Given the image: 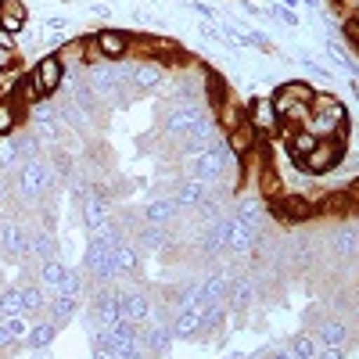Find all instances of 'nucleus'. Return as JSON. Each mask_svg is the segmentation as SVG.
Here are the masks:
<instances>
[{"label": "nucleus", "mask_w": 359, "mask_h": 359, "mask_svg": "<svg viewBox=\"0 0 359 359\" xmlns=\"http://www.w3.org/2000/svg\"><path fill=\"white\" fill-rule=\"evenodd\" d=\"M306 130H313L316 137H338V140H348V137H352V126H348L345 104H341L334 94H320V90H316L313 101H309Z\"/></svg>", "instance_id": "nucleus-1"}, {"label": "nucleus", "mask_w": 359, "mask_h": 359, "mask_svg": "<svg viewBox=\"0 0 359 359\" xmlns=\"http://www.w3.org/2000/svg\"><path fill=\"white\" fill-rule=\"evenodd\" d=\"M18 187H22L25 198H43L54 187V165L40 155H29L18 165Z\"/></svg>", "instance_id": "nucleus-2"}, {"label": "nucleus", "mask_w": 359, "mask_h": 359, "mask_svg": "<svg viewBox=\"0 0 359 359\" xmlns=\"http://www.w3.org/2000/svg\"><path fill=\"white\" fill-rule=\"evenodd\" d=\"M29 83H33V90H36L40 101L54 97L57 90H62V83H65V65H62V57H57V54L36 57V65L29 69Z\"/></svg>", "instance_id": "nucleus-3"}, {"label": "nucleus", "mask_w": 359, "mask_h": 359, "mask_svg": "<svg viewBox=\"0 0 359 359\" xmlns=\"http://www.w3.org/2000/svg\"><path fill=\"white\" fill-rule=\"evenodd\" d=\"M205 115H212V111H208V104H201V101H180V104H172L169 115H165V133H169L172 140H184Z\"/></svg>", "instance_id": "nucleus-4"}, {"label": "nucleus", "mask_w": 359, "mask_h": 359, "mask_svg": "<svg viewBox=\"0 0 359 359\" xmlns=\"http://www.w3.org/2000/svg\"><path fill=\"white\" fill-rule=\"evenodd\" d=\"M345 144H348V140H338V137H320V140H316V147L306 155L302 169H306L309 176H323V172H331V169L345 158Z\"/></svg>", "instance_id": "nucleus-5"}, {"label": "nucleus", "mask_w": 359, "mask_h": 359, "mask_svg": "<svg viewBox=\"0 0 359 359\" xmlns=\"http://www.w3.org/2000/svg\"><path fill=\"white\" fill-rule=\"evenodd\" d=\"M201 252H205V259L230 255V216H219L212 223H205V230H201Z\"/></svg>", "instance_id": "nucleus-6"}, {"label": "nucleus", "mask_w": 359, "mask_h": 359, "mask_svg": "<svg viewBox=\"0 0 359 359\" xmlns=\"http://www.w3.org/2000/svg\"><path fill=\"white\" fill-rule=\"evenodd\" d=\"M208 194H212V184H205V180H198V176H184L172 191V201H176L180 212H184V208L191 212V208H198Z\"/></svg>", "instance_id": "nucleus-7"}, {"label": "nucleus", "mask_w": 359, "mask_h": 359, "mask_svg": "<svg viewBox=\"0 0 359 359\" xmlns=\"http://www.w3.org/2000/svg\"><path fill=\"white\" fill-rule=\"evenodd\" d=\"M130 86L137 94H155V90L165 86V65L162 62H140L130 72Z\"/></svg>", "instance_id": "nucleus-8"}, {"label": "nucleus", "mask_w": 359, "mask_h": 359, "mask_svg": "<svg viewBox=\"0 0 359 359\" xmlns=\"http://www.w3.org/2000/svg\"><path fill=\"white\" fill-rule=\"evenodd\" d=\"M101 54H104V62H126V54H130V33L126 29H97L94 33Z\"/></svg>", "instance_id": "nucleus-9"}, {"label": "nucleus", "mask_w": 359, "mask_h": 359, "mask_svg": "<svg viewBox=\"0 0 359 359\" xmlns=\"http://www.w3.org/2000/svg\"><path fill=\"white\" fill-rule=\"evenodd\" d=\"M248 126L259 133V137H273L277 130H280V118H277V111H273V104H269V97H255L252 104H248Z\"/></svg>", "instance_id": "nucleus-10"}, {"label": "nucleus", "mask_w": 359, "mask_h": 359, "mask_svg": "<svg viewBox=\"0 0 359 359\" xmlns=\"http://www.w3.org/2000/svg\"><path fill=\"white\" fill-rule=\"evenodd\" d=\"M273 205L284 223H302L316 212V201H309L306 194H280V198H273Z\"/></svg>", "instance_id": "nucleus-11"}, {"label": "nucleus", "mask_w": 359, "mask_h": 359, "mask_svg": "<svg viewBox=\"0 0 359 359\" xmlns=\"http://www.w3.org/2000/svg\"><path fill=\"white\" fill-rule=\"evenodd\" d=\"M223 144H226V151L237 158V162H241L245 155H252L255 151V147H259V133L248 126V118H245V123L241 126H237V130H230V133H223Z\"/></svg>", "instance_id": "nucleus-12"}, {"label": "nucleus", "mask_w": 359, "mask_h": 359, "mask_svg": "<svg viewBox=\"0 0 359 359\" xmlns=\"http://www.w3.org/2000/svg\"><path fill=\"white\" fill-rule=\"evenodd\" d=\"M259 245V226L245 223L241 216H230V255H248Z\"/></svg>", "instance_id": "nucleus-13"}, {"label": "nucleus", "mask_w": 359, "mask_h": 359, "mask_svg": "<svg viewBox=\"0 0 359 359\" xmlns=\"http://www.w3.org/2000/svg\"><path fill=\"white\" fill-rule=\"evenodd\" d=\"M252 302H255V280L252 277H230V284H226V306L237 309V313H245Z\"/></svg>", "instance_id": "nucleus-14"}, {"label": "nucleus", "mask_w": 359, "mask_h": 359, "mask_svg": "<svg viewBox=\"0 0 359 359\" xmlns=\"http://www.w3.org/2000/svg\"><path fill=\"white\" fill-rule=\"evenodd\" d=\"M176 216H180V208L172 198H151L144 205V223H151V226H169Z\"/></svg>", "instance_id": "nucleus-15"}, {"label": "nucleus", "mask_w": 359, "mask_h": 359, "mask_svg": "<svg viewBox=\"0 0 359 359\" xmlns=\"http://www.w3.org/2000/svg\"><path fill=\"white\" fill-rule=\"evenodd\" d=\"M111 219V208H108V201L101 198V194H86L83 198V223H86V230L94 233L97 226H104Z\"/></svg>", "instance_id": "nucleus-16"}, {"label": "nucleus", "mask_w": 359, "mask_h": 359, "mask_svg": "<svg viewBox=\"0 0 359 359\" xmlns=\"http://www.w3.org/2000/svg\"><path fill=\"white\" fill-rule=\"evenodd\" d=\"M123 313H126V320L137 323V327H144L147 320L155 316V313H151V298H147L144 291H130V294H123Z\"/></svg>", "instance_id": "nucleus-17"}, {"label": "nucleus", "mask_w": 359, "mask_h": 359, "mask_svg": "<svg viewBox=\"0 0 359 359\" xmlns=\"http://www.w3.org/2000/svg\"><path fill=\"white\" fill-rule=\"evenodd\" d=\"M25 22H29V11L22 0H4V8H0V29H8V33L22 36L25 33Z\"/></svg>", "instance_id": "nucleus-18"}, {"label": "nucleus", "mask_w": 359, "mask_h": 359, "mask_svg": "<svg viewBox=\"0 0 359 359\" xmlns=\"http://www.w3.org/2000/svg\"><path fill=\"white\" fill-rule=\"evenodd\" d=\"M226 284H230L226 273H208V277L198 284L201 302H205V306H223V302H226Z\"/></svg>", "instance_id": "nucleus-19"}, {"label": "nucleus", "mask_w": 359, "mask_h": 359, "mask_svg": "<svg viewBox=\"0 0 359 359\" xmlns=\"http://www.w3.org/2000/svg\"><path fill=\"white\" fill-rule=\"evenodd\" d=\"M137 266H140L137 248H133V245H126V241H118V245H115V255H111V269H115V277H130V273H137Z\"/></svg>", "instance_id": "nucleus-20"}, {"label": "nucleus", "mask_w": 359, "mask_h": 359, "mask_svg": "<svg viewBox=\"0 0 359 359\" xmlns=\"http://www.w3.org/2000/svg\"><path fill=\"white\" fill-rule=\"evenodd\" d=\"M331 252H334V259H355L359 255V241H355L352 226H338L331 233Z\"/></svg>", "instance_id": "nucleus-21"}, {"label": "nucleus", "mask_w": 359, "mask_h": 359, "mask_svg": "<svg viewBox=\"0 0 359 359\" xmlns=\"http://www.w3.org/2000/svg\"><path fill=\"white\" fill-rule=\"evenodd\" d=\"M241 123H245V108L237 104L233 97H226V101L216 108V126H219L223 133H230V130H237Z\"/></svg>", "instance_id": "nucleus-22"}, {"label": "nucleus", "mask_w": 359, "mask_h": 359, "mask_svg": "<svg viewBox=\"0 0 359 359\" xmlns=\"http://www.w3.org/2000/svg\"><path fill=\"white\" fill-rule=\"evenodd\" d=\"M54 338H57V327H54L50 320H43V323H33V327H29L25 345L33 348V352H43V348H50V345H54Z\"/></svg>", "instance_id": "nucleus-23"}, {"label": "nucleus", "mask_w": 359, "mask_h": 359, "mask_svg": "<svg viewBox=\"0 0 359 359\" xmlns=\"http://www.w3.org/2000/svg\"><path fill=\"white\" fill-rule=\"evenodd\" d=\"M316 341H320V345L345 348V341H348V327H345L341 320H323V323H320V331H316Z\"/></svg>", "instance_id": "nucleus-24"}, {"label": "nucleus", "mask_w": 359, "mask_h": 359, "mask_svg": "<svg viewBox=\"0 0 359 359\" xmlns=\"http://www.w3.org/2000/svg\"><path fill=\"white\" fill-rule=\"evenodd\" d=\"M8 316H25V298H22V287H8L0 294V320Z\"/></svg>", "instance_id": "nucleus-25"}, {"label": "nucleus", "mask_w": 359, "mask_h": 359, "mask_svg": "<svg viewBox=\"0 0 359 359\" xmlns=\"http://www.w3.org/2000/svg\"><path fill=\"white\" fill-rule=\"evenodd\" d=\"M22 123V111L11 97H0V137H11L15 126Z\"/></svg>", "instance_id": "nucleus-26"}, {"label": "nucleus", "mask_w": 359, "mask_h": 359, "mask_svg": "<svg viewBox=\"0 0 359 359\" xmlns=\"http://www.w3.org/2000/svg\"><path fill=\"white\" fill-rule=\"evenodd\" d=\"M287 352H291L294 359H316V355H320V341H316V334H298V338L287 345Z\"/></svg>", "instance_id": "nucleus-27"}, {"label": "nucleus", "mask_w": 359, "mask_h": 359, "mask_svg": "<svg viewBox=\"0 0 359 359\" xmlns=\"http://www.w3.org/2000/svg\"><path fill=\"white\" fill-rule=\"evenodd\" d=\"M233 216H241L245 223H252V226H262V205L255 201V198H237V212Z\"/></svg>", "instance_id": "nucleus-28"}, {"label": "nucleus", "mask_w": 359, "mask_h": 359, "mask_svg": "<svg viewBox=\"0 0 359 359\" xmlns=\"http://www.w3.org/2000/svg\"><path fill=\"white\" fill-rule=\"evenodd\" d=\"M140 241H144L147 248H169V245H172V237H169L165 226H151V223H147V226L140 230Z\"/></svg>", "instance_id": "nucleus-29"}, {"label": "nucleus", "mask_w": 359, "mask_h": 359, "mask_svg": "<svg viewBox=\"0 0 359 359\" xmlns=\"http://www.w3.org/2000/svg\"><path fill=\"white\" fill-rule=\"evenodd\" d=\"M259 184H262V198H266V201H269V198H280V176L269 169V165L259 169Z\"/></svg>", "instance_id": "nucleus-30"}, {"label": "nucleus", "mask_w": 359, "mask_h": 359, "mask_svg": "<svg viewBox=\"0 0 359 359\" xmlns=\"http://www.w3.org/2000/svg\"><path fill=\"white\" fill-rule=\"evenodd\" d=\"M40 277H43V284H47V287H54L57 280L65 277V266H62V259H57V255H54V259H43V266H40Z\"/></svg>", "instance_id": "nucleus-31"}, {"label": "nucleus", "mask_w": 359, "mask_h": 359, "mask_svg": "<svg viewBox=\"0 0 359 359\" xmlns=\"http://www.w3.org/2000/svg\"><path fill=\"white\" fill-rule=\"evenodd\" d=\"M57 57H62V65H65V69H69V65H83V36H79V40H69V43H62Z\"/></svg>", "instance_id": "nucleus-32"}, {"label": "nucleus", "mask_w": 359, "mask_h": 359, "mask_svg": "<svg viewBox=\"0 0 359 359\" xmlns=\"http://www.w3.org/2000/svg\"><path fill=\"white\" fill-rule=\"evenodd\" d=\"M104 62V54H101V47H97V40H94V33H86L83 36V65H101Z\"/></svg>", "instance_id": "nucleus-33"}, {"label": "nucleus", "mask_w": 359, "mask_h": 359, "mask_svg": "<svg viewBox=\"0 0 359 359\" xmlns=\"http://www.w3.org/2000/svg\"><path fill=\"white\" fill-rule=\"evenodd\" d=\"M341 36H345V43H348L352 50H359V15H345V22H341Z\"/></svg>", "instance_id": "nucleus-34"}, {"label": "nucleus", "mask_w": 359, "mask_h": 359, "mask_svg": "<svg viewBox=\"0 0 359 359\" xmlns=\"http://www.w3.org/2000/svg\"><path fill=\"white\" fill-rule=\"evenodd\" d=\"M284 90H287V94L294 97V101H313V94H316V86H309L306 79H294V83H284Z\"/></svg>", "instance_id": "nucleus-35"}, {"label": "nucleus", "mask_w": 359, "mask_h": 359, "mask_svg": "<svg viewBox=\"0 0 359 359\" xmlns=\"http://www.w3.org/2000/svg\"><path fill=\"white\" fill-rule=\"evenodd\" d=\"M269 104H273V111H277V118H284V115L291 111V104H294V97L287 94V90H284V86H277V90H273V97H269Z\"/></svg>", "instance_id": "nucleus-36"}, {"label": "nucleus", "mask_w": 359, "mask_h": 359, "mask_svg": "<svg viewBox=\"0 0 359 359\" xmlns=\"http://www.w3.org/2000/svg\"><path fill=\"white\" fill-rule=\"evenodd\" d=\"M22 298H25V316L43 309V291L40 287H22Z\"/></svg>", "instance_id": "nucleus-37"}, {"label": "nucleus", "mask_w": 359, "mask_h": 359, "mask_svg": "<svg viewBox=\"0 0 359 359\" xmlns=\"http://www.w3.org/2000/svg\"><path fill=\"white\" fill-rule=\"evenodd\" d=\"M4 327L11 331V338H25V334H29V323H25V316H8V320H4Z\"/></svg>", "instance_id": "nucleus-38"}, {"label": "nucleus", "mask_w": 359, "mask_h": 359, "mask_svg": "<svg viewBox=\"0 0 359 359\" xmlns=\"http://www.w3.org/2000/svg\"><path fill=\"white\" fill-rule=\"evenodd\" d=\"M266 15H269V18H280V22H287V25H298V15H294L291 8H284V4H280V8H269Z\"/></svg>", "instance_id": "nucleus-39"}, {"label": "nucleus", "mask_w": 359, "mask_h": 359, "mask_svg": "<svg viewBox=\"0 0 359 359\" xmlns=\"http://www.w3.org/2000/svg\"><path fill=\"white\" fill-rule=\"evenodd\" d=\"M18 40H22V36H15V33H8V29H0V50H11V54H15V47H18Z\"/></svg>", "instance_id": "nucleus-40"}, {"label": "nucleus", "mask_w": 359, "mask_h": 359, "mask_svg": "<svg viewBox=\"0 0 359 359\" xmlns=\"http://www.w3.org/2000/svg\"><path fill=\"white\" fill-rule=\"evenodd\" d=\"M316 359H345V348H334V345H320V355Z\"/></svg>", "instance_id": "nucleus-41"}, {"label": "nucleus", "mask_w": 359, "mask_h": 359, "mask_svg": "<svg viewBox=\"0 0 359 359\" xmlns=\"http://www.w3.org/2000/svg\"><path fill=\"white\" fill-rule=\"evenodd\" d=\"M11 341H15V338H11V331H8V327H4V323H0V348H8Z\"/></svg>", "instance_id": "nucleus-42"}, {"label": "nucleus", "mask_w": 359, "mask_h": 359, "mask_svg": "<svg viewBox=\"0 0 359 359\" xmlns=\"http://www.w3.org/2000/svg\"><path fill=\"white\" fill-rule=\"evenodd\" d=\"M302 4H306V8H313V11H320V4H323V0H302Z\"/></svg>", "instance_id": "nucleus-43"}, {"label": "nucleus", "mask_w": 359, "mask_h": 359, "mask_svg": "<svg viewBox=\"0 0 359 359\" xmlns=\"http://www.w3.org/2000/svg\"><path fill=\"white\" fill-rule=\"evenodd\" d=\"M280 4H284V8H291V11H294V8H298V4H302V0H280Z\"/></svg>", "instance_id": "nucleus-44"}, {"label": "nucleus", "mask_w": 359, "mask_h": 359, "mask_svg": "<svg viewBox=\"0 0 359 359\" xmlns=\"http://www.w3.org/2000/svg\"><path fill=\"white\" fill-rule=\"evenodd\" d=\"M352 97H355V101H359V76H355V79H352Z\"/></svg>", "instance_id": "nucleus-45"}, {"label": "nucleus", "mask_w": 359, "mask_h": 359, "mask_svg": "<svg viewBox=\"0 0 359 359\" xmlns=\"http://www.w3.org/2000/svg\"><path fill=\"white\" fill-rule=\"evenodd\" d=\"M269 352H273V348H262V352H255L252 359H269Z\"/></svg>", "instance_id": "nucleus-46"}, {"label": "nucleus", "mask_w": 359, "mask_h": 359, "mask_svg": "<svg viewBox=\"0 0 359 359\" xmlns=\"http://www.w3.org/2000/svg\"><path fill=\"white\" fill-rule=\"evenodd\" d=\"M348 4H352V15H359V0H348Z\"/></svg>", "instance_id": "nucleus-47"}, {"label": "nucleus", "mask_w": 359, "mask_h": 359, "mask_svg": "<svg viewBox=\"0 0 359 359\" xmlns=\"http://www.w3.org/2000/svg\"><path fill=\"white\" fill-rule=\"evenodd\" d=\"M352 230H355V241H359V223H355V226H352Z\"/></svg>", "instance_id": "nucleus-48"}, {"label": "nucleus", "mask_w": 359, "mask_h": 359, "mask_svg": "<svg viewBox=\"0 0 359 359\" xmlns=\"http://www.w3.org/2000/svg\"><path fill=\"white\" fill-rule=\"evenodd\" d=\"M0 8H4V0H0Z\"/></svg>", "instance_id": "nucleus-49"}]
</instances>
